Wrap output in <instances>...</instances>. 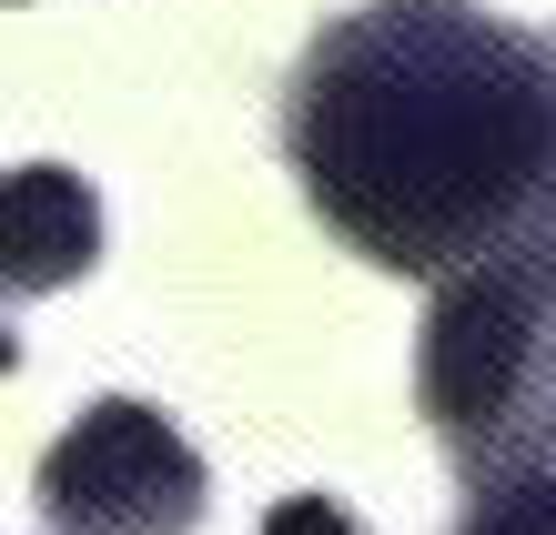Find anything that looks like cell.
<instances>
[{
	"label": "cell",
	"instance_id": "obj_1",
	"mask_svg": "<svg viewBox=\"0 0 556 535\" xmlns=\"http://www.w3.org/2000/svg\"><path fill=\"white\" fill-rule=\"evenodd\" d=\"M283 162L344 253L435 283L556 213V41L476 0H365L293 61Z\"/></svg>",
	"mask_w": 556,
	"mask_h": 535
},
{
	"label": "cell",
	"instance_id": "obj_2",
	"mask_svg": "<svg viewBox=\"0 0 556 535\" xmlns=\"http://www.w3.org/2000/svg\"><path fill=\"white\" fill-rule=\"evenodd\" d=\"M415 405L466 475L556 455V213L435 273Z\"/></svg>",
	"mask_w": 556,
	"mask_h": 535
},
{
	"label": "cell",
	"instance_id": "obj_3",
	"mask_svg": "<svg viewBox=\"0 0 556 535\" xmlns=\"http://www.w3.org/2000/svg\"><path fill=\"white\" fill-rule=\"evenodd\" d=\"M41 495L51 535H192L213 515V475L203 455L173 434V415L142 394H102L81 405V424L41 455Z\"/></svg>",
	"mask_w": 556,
	"mask_h": 535
},
{
	"label": "cell",
	"instance_id": "obj_4",
	"mask_svg": "<svg viewBox=\"0 0 556 535\" xmlns=\"http://www.w3.org/2000/svg\"><path fill=\"white\" fill-rule=\"evenodd\" d=\"M102 263V203L72 162L0 173V293H61Z\"/></svg>",
	"mask_w": 556,
	"mask_h": 535
},
{
	"label": "cell",
	"instance_id": "obj_5",
	"mask_svg": "<svg viewBox=\"0 0 556 535\" xmlns=\"http://www.w3.org/2000/svg\"><path fill=\"white\" fill-rule=\"evenodd\" d=\"M466 515L455 535H556V455L536 464H496V475H466Z\"/></svg>",
	"mask_w": 556,
	"mask_h": 535
},
{
	"label": "cell",
	"instance_id": "obj_6",
	"mask_svg": "<svg viewBox=\"0 0 556 535\" xmlns=\"http://www.w3.org/2000/svg\"><path fill=\"white\" fill-rule=\"evenodd\" d=\"M264 535H375V525L354 515L344 495H283V506L264 515Z\"/></svg>",
	"mask_w": 556,
	"mask_h": 535
},
{
	"label": "cell",
	"instance_id": "obj_7",
	"mask_svg": "<svg viewBox=\"0 0 556 535\" xmlns=\"http://www.w3.org/2000/svg\"><path fill=\"white\" fill-rule=\"evenodd\" d=\"M0 374H21V333H11V314H0Z\"/></svg>",
	"mask_w": 556,
	"mask_h": 535
}]
</instances>
